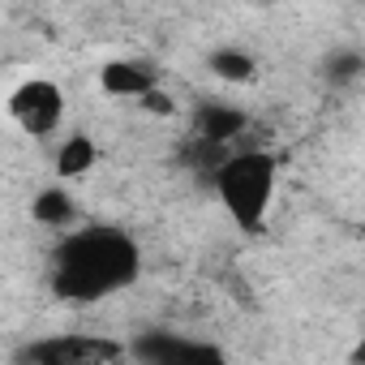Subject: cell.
Segmentation results:
<instances>
[{
	"mask_svg": "<svg viewBox=\"0 0 365 365\" xmlns=\"http://www.w3.org/2000/svg\"><path fill=\"white\" fill-rule=\"evenodd\" d=\"M73 198L65 194V190H43V194H35V220L43 224V228H69L73 224Z\"/></svg>",
	"mask_w": 365,
	"mask_h": 365,
	"instance_id": "cell-10",
	"label": "cell"
},
{
	"mask_svg": "<svg viewBox=\"0 0 365 365\" xmlns=\"http://www.w3.org/2000/svg\"><path fill=\"white\" fill-rule=\"evenodd\" d=\"M9 116H14L26 133L48 138V133L65 120V95H61L56 82L31 78V82H22V86L9 95Z\"/></svg>",
	"mask_w": 365,
	"mask_h": 365,
	"instance_id": "cell-4",
	"label": "cell"
},
{
	"mask_svg": "<svg viewBox=\"0 0 365 365\" xmlns=\"http://www.w3.org/2000/svg\"><path fill=\"white\" fill-rule=\"evenodd\" d=\"M95 159H99L95 138H91V133H69V138L61 142V150H56V172H61V176H86V172L95 168Z\"/></svg>",
	"mask_w": 365,
	"mask_h": 365,
	"instance_id": "cell-8",
	"label": "cell"
},
{
	"mask_svg": "<svg viewBox=\"0 0 365 365\" xmlns=\"http://www.w3.org/2000/svg\"><path fill=\"white\" fill-rule=\"evenodd\" d=\"M348 356H352V361H356V365H365V335H361V344H356V348H352V352H348Z\"/></svg>",
	"mask_w": 365,
	"mask_h": 365,
	"instance_id": "cell-12",
	"label": "cell"
},
{
	"mask_svg": "<svg viewBox=\"0 0 365 365\" xmlns=\"http://www.w3.org/2000/svg\"><path fill=\"white\" fill-rule=\"evenodd\" d=\"M361 69H365V61H361L356 52H331V56H327V82H335V86H339V82L348 86Z\"/></svg>",
	"mask_w": 365,
	"mask_h": 365,
	"instance_id": "cell-11",
	"label": "cell"
},
{
	"mask_svg": "<svg viewBox=\"0 0 365 365\" xmlns=\"http://www.w3.org/2000/svg\"><path fill=\"white\" fill-rule=\"evenodd\" d=\"M245 112L237 108V103H224V99H207L198 112H194V129H198V138L207 142V146H228L232 138H241L245 133Z\"/></svg>",
	"mask_w": 365,
	"mask_h": 365,
	"instance_id": "cell-7",
	"label": "cell"
},
{
	"mask_svg": "<svg viewBox=\"0 0 365 365\" xmlns=\"http://www.w3.org/2000/svg\"><path fill=\"white\" fill-rule=\"evenodd\" d=\"M142 271L138 241L120 228H78L52 254V292L73 305L125 292Z\"/></svg>",
	"mask_w": 365,
	"mask_h": 365,
	"instance_id": "cell-1",
	"label": "cell"
},
{
	"mask_svg": "<svg viewBox=\"0 0 365 365\" xmlns=\"http://www.w3.org/2000/svg\"><path fill=\"white\" fill-rule=\"evenodd\" d=\"M129 356L146 365H202V361H224V348L190 335H172V331H142L129 344Z\"/></svg>",
	"mask_w": 365,
	"mask_h": 365,
	"instance_id": "cell-5",
	"label": "cell"
},
{
	"mask_svg": "<svg viewBox=\"0 0 365 365\" xmlns=\"http://www.w3.org/2000/svg\"><path fill=\"white\" fill-rule=\"evenodd\" d=\"M275 185H279V168L275 155L267 150H228L215 168V194L232 215V224L245 232H262L275 202Z\"/></svg>",
	"mask_w": 365,
	"mask_h": 365,
	"instance_id": "cell-2",
	"label": "cell"
},
{
	"mask_svg": "<svg viewBox=\"0 0 365 365\" xmlns=\"http://www.w3.org/2000/svg\"><path fill=\"white\" fill-rule=\"evenodd\" d=\"M207 65H211V73H215L220 82H228V86L254 82V56H250L245 48H215V52L207 56Z\"/></svg>",
	"mask_w": 365,
	"mask_h": 365,
	"instance_id": "cell-9",
	"label": "cell"
},
{
	"mask_svg": "<svg viewBox=\"0 0 365 365\" xmlns=\"http://www.w3.org/2000/svg\"><path fill=\"white\" fill-rule=\"evenodd\" d=\"M99 86L112 99H150L155 95V69L129 56H116L99 69Z\"/></svg>",
	"mask_w": 365,
	"mask_h": 365,
	"instance_id": "cell-6",
	"label": "cell"
},
{
	"mask_svg": "<svg viewBox=\"0 0 365 365\" xmlns=\"http://www.w3.org/2000/svg\"><path fill=\"white\" fill-rule=\"evenodd\" d=\"M120 356H129V344H116L103 335H48L18 352V361L26 365H103Z\"/></svg>",
	"mask_w": 365,
	"mask_h": 365,
	"instance_id": "cell-3",
	"label": "cell"
}]
</instances>
